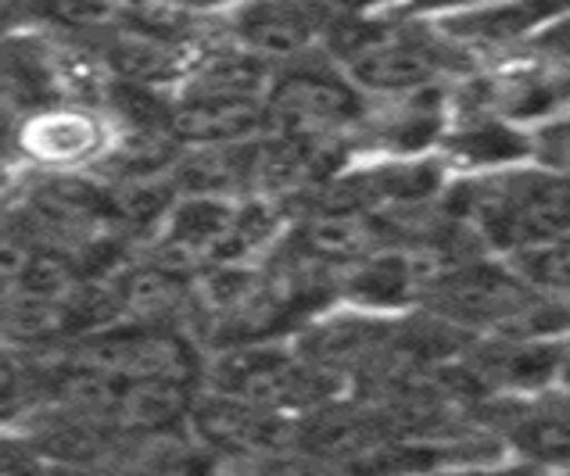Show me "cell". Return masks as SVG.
Returning a JSON list of instances; mask_svg holds the SVG:
<instances>
[{"label": "cell", "instance_id": "6da1fadb", "mask_svg": "<svg viewBox=\"0 0 570 476\" xmlns=\"http://www.w3.org/2000/svg\"><path fill=\"white\" fill-rule=\"evenodd\" d=\"M478 226L517 255L570 240V176L507 172L470 190Z\"/></svg>", "mask_w": 570, "mask_h": 476}, {"label": "cell", "instance_id": "7a4b0ae2", "mask_svg": "<svg viewBox=\"0 0 570 476\" xmlns=\"http://www.w3.org/2000/svg\"><path fill=\"white\" fill-rule=\"evenodd\" d=\"M355 83L381 93H410L431 83L442 69V54L431 40L402 29H355L348 40H341Z\"/></svg>", "mask_w": 570, "mask_h": 476}, {"label": "cell", "instance_id": "3957f363", "mask_svg": "<svg viewBox=\"0 0 570 476\" xmlns=\"http://www.w3.org/2000/svg\"><path fill=\"white\" fill-rule=\"evenodd\" d=\"M355 97L327 76H291L276 87L266 115L291 140H316L355 119Z\"/></svg>", "mask_w": 570, "mask_h": 476}, {"label": "cell", "instance_id": "277c9868", "mask_svg": "<svg viewBox=\"0 0 570 476\" xmlns=\"http://www.w3.org/2000/svg\"><path fill=\"white\" fill-rule=\"evenodd\" d=\"M570 14V0H495V4L455 11L442 19L445 37L460 43L502 47L513 40H534L549 26Z\"/></svg>", "mask_w": 570, "mask_h": 476}, {"label": "cell", "instance_id": "5b68a950", "mask_svg": "<svg viewBox=\"0 0 570 476\" xmlns=\"http://www.w3.org/2000/svg\"><path fill=\"white\" fill-rule=\"evenodd\" d=\"M502 434L510 437V448L534 466L570 469V390L546 394L513 405L502 416Z\"/></svg>", "mask_w": 570, "mask_h": 476}, {"label": "cell", "instance_id": "8992f818", "mask_svg": "<svg viewBox=\"0 0 570 476\" xmlns=\"http://www.w3.org/2000/svg\"><path fill=\"white\" fill-rule=\"evenodd\" d=\"M19 147L43 166H83L108 147V129L87 111H43L22 126Z\"/></svg>", "mask_w": 570, "mask_h": 476}, {"label": "cell", "instance_id": "52a82bcc", "mask_svg": "<svg viewBox=\"0 0 570 476\" xmlns=\"http://www.w3.org/2000/svg\"><path fill=\"white\" fill-rule=\"evenodd\" d=\"M266 119L255 97H184L169 129L190 143H234Z\"/></svg>", "mask_w": 570, "mask_h": 476}, {"label": "cell", "instance_id": "ba28073f", "mask_svg": "<svg viewBox=\"0 0 570 476\" xmlns=\"http://www.w3.org/2000/svg\"><path fill=\"white\" fill-rule=\"evenodd\" d=\"M316 14L298 0H258L240 14V40L258 54L291 58L313 40Z\"/></svg>", "mask_w": 570, "mask_h": 476}, {"label": "cell", "instance_id": "9c48e42d", "mask_svg": "<svg viewBox=\"0 0 570 476\" xmlns=\"http://www.w3.org/2000/svg\"><path fill=\"white\" fill-rule=\"evenodd\" d=\"M305 251L331 261H348L363 255L370 258L377 251V226L360 208L331 211V216H320L305 226Z\"/></svg>", "mask_w": 570, "mask_h": 476}, {"label": "cell", "instance_id": "30bf717a", "mask_svg": "<svg viewBox=\"0 0 570 476\" xmlns=\"http://www.w3.org/2000/svg\"><path fill=\"white\" fill-rule=\"evenodd\" d=\"M248 169H252V158L244 161L230 151H216V155H202L198 161H190V179L205 187H219V184H237Z\"/></svg>", "mask_w": 570, "mask_h": 476}, {"label": "cell", "instance_id": "8fae6325", "mask_svg": "<svg viewBox=\"0 0 570 476\" xmlns=\"http://www.w3.org/2000/svg\"><path fill=\"white\" fill-rule=\"evenodd\" d=\"M546 469L520 458V463H474V466H442L413 476H542Z\"/></svg>", "mask_w": 570, "mask_h": 476}, {"label": "cell", "instance_id": "7c38bea8", "mask_svg": "<svg viewBox=\"0 0 570 476\" xmlns=\"http://www.w3.org/2000/svg\"><path fill=\"white\" fill-rule=\"evenodd\" d=\"M531 43L542 58L557 61V65H570V14L560 19L557 26H549L546 32H539Z\"/></svg>", "mask_w": 570, "mask_h": 476}, {"label": "cell", "instance_id": "4fadbf2b", "mask_svg": "<svg viewBox=\"0 0 570 476\" xmlns=\"http://www.w3.org/2000/svg\"><path fill=\"white\" fill-rule=\"evenodd\" d=\"M495 4V0H410L413 11H470V8H484Z\"/></svg>", "mask_w": 570, "mask_h": 476}, {"label": "cell", "instance_id": "5bb4252c", "mask_svg": "<svg viewBox=\"0 0 570 476\" xmlns=\"http://www.w3.org/2000/svg\"><path fill=\"white\" fill-rule=\"evenodd\" d=\"M557 380L570 390V344H563V348H560V373H557Z\"/></svg>", "mask_w": 570, "mask_h": 476}, {"label": "cell", "instance_id": "9a60e30c", "mask_svg": "<svg viewBox=\"0 0 570 476\" xmlns=\"http://www.w3.org/2000/svg\"><path fill=\"white\" fill-rule=\"evenodd\" d=\"M331 4H337V8H363V4H370V0H331Z\"/></svg>", "mask_w": 570, "mask_h": 476}, {"label": "cell", "instance_id": "2e32d148", "mask_svg": "<svg viewBox=\"0 0 570 476\" xmlns=\"http://www.w3.org/2000/svg\"><path fill=\"white\" fill-rule=\"evenodd\" d=\"M542 476H546V473H542ZM557 476H570V469H560V473H557Z\"/></svg>", "mask_w": 570, "mask_h": 476}]
</instances>
